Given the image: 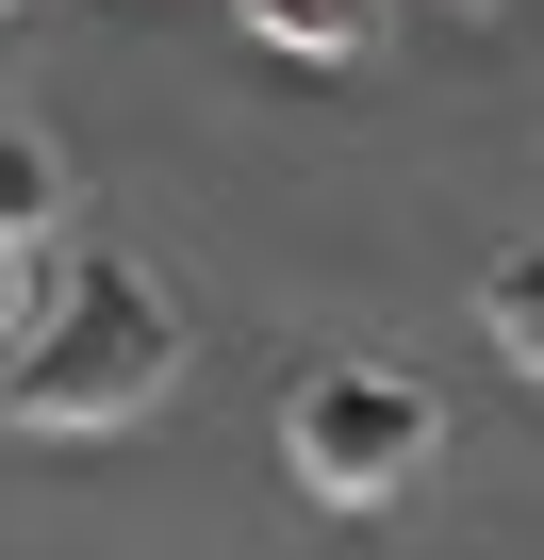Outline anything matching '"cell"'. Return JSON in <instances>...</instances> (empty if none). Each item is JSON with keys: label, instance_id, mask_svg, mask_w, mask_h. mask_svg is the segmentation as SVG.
<instances>
[{"label": "cell", "instance_id": "obj_1", "mask_svg": "<svg viewBox=\"0 0 544 560\" xmlns=\"http://www.w3.org/2000/svg\"><path fill=\"white\" fill-rule=\"evenodd\" d=\"M165 380H182V298H165L132 247H83L50 298H34V330L0 347V412H18V429H50V445L165 412Z\"/></svg>", "mask_w": 544, "mask_h": 560}, {"label": "cell", "instance_id": "obj_2", "mask_svg": "<svg viewBox=\"0 0 544 560\" xmlns=\"http://www.w3.org/2000/svg\"><path fill=\"white\" fill-rule=\"evenodd\" d=\"M445 462V412H429V380H396V363H314L298 396H281V478L314 494V511H380V494H413Z\"/></svg>", "mask_w": 544, "mask_h": 560}, {"label": "cell", "instance_id": "obj_3", "mask_svg": "<svg viewBox=\"0 0 544 560\" xmlns=\"http://www.w3.org/2000/svg\"><path fill=\"white\" fill-rule=\"evenodd\" d=\"M247 34L281 67H363L380 50V0H247Z\"/></svg>", "mask_w": 544, "mask_h": 560}, {"label": "cell", "instance_id": "obj_4", "mask_svg": "<svg viewBox=\"0 0 544 560\" xmlns=\"http://www.w3.org/2000/svg\"><path fill=\"white\" fill-rule=\"evenodd\" d=\"M0 231H18V247H50V231H67V149H50V132H18V116H0Z\"/></svg>", "mask_w": 544, "mask_h": 560}, {"label": "cell", "instance_id": "obj_5", "mask_svg": "<svg viewBox=\"0 0 544 560\" xmlns=\"http://www.w3.org/2000/svg\"><path fill=\"white\" fill-rule=\"evenodd\" d=\"M478 330H495V347H511V363L544 380V247H511V264L478 280Z\"/></svg>", "mask_w": 544, "mask_h": 560}, {"label": "cell", "instance_id": "obj_6", "mask_svg": "<svg viewBox=\"0 0 544 560\" xmlns=\"http://www.w3.org/2000/svg\"><path fill=\"white\" fill-rule=\"evenodd\" d=\"M34 298H50V280H34V247H18V231H0V347H18V330H34Z\"/></svg>", "mask_w": 544, "mask_h": 560}, {"label": "cell", "instance_id": "obj_7", "mask_svg": "<svg viewBox=\"0 0 544 560\" xmlns=\"http://www.w3.org/2000/svg\"><path fill=\"white\" fill-rule=\"evenodd\" d=\"M0 18H18V0H0Z\"/></svg>", "mask_w": 544, "mask_h": 560}]
</instances>
